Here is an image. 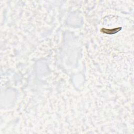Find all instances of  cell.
<instances>
[{
    "label": "cell",
    "mask_w": 134,
    "mask_h": 134,
    "mask_svg": "<svg viewBox=\"0 0 134 134\" xmlns=\"http://www.w3.org/2000/svg\"><path fill=\"white\" fill-rule=\"evenodd\" d=\"M120 29H121V27L119 28H117L115 29H112V30H107V29H104L103 28L102 30V32L104 33H106V34H115L116 33H117L120 30Z\"/></svg>",
    "instance_id": "1"
}]
</instances>
